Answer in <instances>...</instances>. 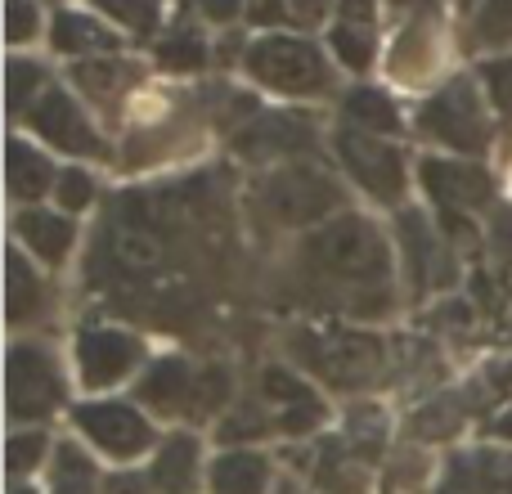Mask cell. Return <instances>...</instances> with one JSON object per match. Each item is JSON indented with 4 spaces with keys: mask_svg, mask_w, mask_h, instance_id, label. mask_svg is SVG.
Segmentation results:
<instances>
[{
    "mask_svg": "<svg viewBox=\"0 0 512 494\" xmlns=\"http://www.w3.org/2000/svg\"><path fill=\"white\" fill-rule=\"evenodd\" d=\"M153 477H144V472H108L104 481V494H153Z\"/></svg>",
    "mask_w": 512,
    "mask_h": 494,
    "instance_id": "f35d334b",
    "label": "cell"
},
{
    "mask_svg": "<svg viewBox=\"0 0 512 494\" xmlns=\"http://www.w3.org/2000/svg\"><path fill=\"white\" fill-rule=\"evenodd\" d=\"M342 203L337 185L315 167H283L274 171L261 185V207L274 216L279 225H301V221H319L324 212Z\"/></svg>",
    "mask_w": 512,
    "mask_h": 494,
    "instance_id": "8992f818",
    "label": "cell"
},
{
    "mask_svg": "<svg viewBox=\"0 0 512 494\" xmlns=\"http://www.w3.org/2000/svg\"><path fill=\"white\" fill-rule=\"evenodd\" d=\"M490 436H499L504 445H512V409H504V414L490 423Z\"/></svg>",
    "mask_w": 512,
    "mask_h": 494,
    "instance_id": "7bdbcfd3",
    "label": "cell"
},
{
    "mask_svg": "<svg viewBox=\"0 0 512 494\" xmlns=\"http://www.w3.org/2000/svg\"><path fill=\"white\" fill-rule=\"evenodd\" d=\"M369 486V472H364L360 454L346 441H324L315 454V490L319 494H364Z\"/></svg>",
    "mask_w": 512,
    "mask_h": 494,
    "instance_id": "ac0fdd59",
    "label": "cell"
},
{
    "mask_svg": "<svg viewBox=\"0 0 512 494\" xmlns=\"http://www.w3.org/2000/svg\"><path fill=\"white\" fill-rule=\"evenodd\" d=\"M50 494H104V481H99L86 450H77V445H59V450H54Z\"/></svg>",
    "mask_w": 512,
    "mask_h": 494,
    "instance_id": "603a6c76",
    "label": "cell"
},
{
    "mask_svg": "<svg viewBox=\"0 0 512 494\" xmlns=\"http://www.w3.org/2000/svg\"><path fill=\"white\" fill-rule=\"evenodd\" d=\"M337 158L355 176V185L369 189L378 203L396 207L405 194V153L387 140H373L364 131H342L337 135Z\"/></svg>",
    "mask_w": 512,
    "mask_h": 494,
    "instance_id": "52a82bcc",
    "label": "cell"
},
{
    "mask_svg": "<svg viewBox=\"0 0 512 494\" xmlns=\"http://www.w3.org/2000/svg\"><path fill=\"white\" fill-rule=\"evenodd\" d=\"M45 450H50V436L45 432H14L9 436V472H14V481H23L27 472H36V463L45 459Z\"/></svg>",
    "mask_w": 512,
    "mask_h": 494,
    "instance_id": "83f0119b",
    "label": "cell"
},
{
    "mask_svg": "<svg viewBox=\"0 0 512 494\" xmlns=\"http://www.w3.org/2000/svg\"><path fill=\"white\" fill-rule=\"evenodd\" d=\"M301 256H306V265L315 274H324L333 283H351V288L387 283V270H391L387 239L364 216H342V221L319 225L306 239V247H301Z\"/></svg>",
    "mask_w": 512,
    "mask_h": 494,
    "instance_id": "6da1fadb",
    "label": "cell"
},
{
    "mask_svg": "<svg viewBox=\"0 0 512 494\" xmlns=\"http://www.w3.org/2000/svg\"><path fill=\"white\" fill-rule=\"evenodd\" d=\"M248 72L279 95H328L333 90L324 54L297 36H261L248 50Z\"/></svg>",
    "mask_w": 512,
    "mask_h": 494,
    "instance_id": "7a4b0ae2",
    "label": "cell"
},
{
    "mask_svg": "<svg viewBox=\"0 0 512 494\" xmlns=\"http://www.w3.org/2000/svg\"><path fill=\"white\" fill-rule=\"evenodd\" d=\"M261 432H270V418L256 409H239L230 423H221V441H256Z\"/></svg>",
    "mask_w": 512,
    "mask_h": 494,
    "instance_id": "8d00e7d4",
    "label": "cell"
},
{
    "mask_svg": "<svg viewBox=\"0 0 512 494\" xmlns=\"http://www.w3.org/2000/svg\"><path fill=\"white\" fill-rule=\"evenodd\" d=\"M203 9L216 18V23H230V18L239 14V0H203Z\"/></svg>",
    "mask_w": 512,
    "mask_h": 494,
    "instance_id": "b9f144b4",
    "label": "cell"
},
{
    "mask_svg": "<svg viewBox=\"0 0 512 494\" xmlns=\"http://www.w3.org/2000/svg\"><path fill=\"white\" fill-rule=\"evenodd\" d=\"M198 472H203V454H198V441L189 432H176L167 436V441L158 445V454H153V486L162 494H189L198 486Z\"/></svg>",
    "mask_w": 512,
    "mask_h": 494,
    "instance_id": "9a60e30c",
    "label": "cell"
},
{
    "mask_svg": "<svg viewBox=\"0 0 512 494\" xmlns=\"http://www.w3.org/2000/svg\"><path fill=\"white\" fill-rule=\"evenodd\" d=\"M418 126L463 153H481L490 144V126H486V113H481V99L472 90V81H450L445 90H436L423 104V113H418Z\"/></svg>",
    "mask_w": 512,
    "mask_h": 494,
    "instance_id": "5b68a950",
    "label": "cell"
},
{
    "mask_svg": "<svg viewBox=\"0 0 512 494\" xmlns=\"http://www.w3.org/2000/svg\"><path fill=\"white\" fill-rule=\"evenodd\" d=\"M9 23H5V36H9V45H23L27 36H36V0H9Z\"/></svg>",
    "mask_w": 512,
    "mask_h": 494,
    "instance_id": "e575fe53",
    "label": "cell"
},
{
    "mask_svg": "<svg viewBox=\"0 0 512 494\" xmlns=\"http://www.w3.org/2000/svg\"><path fill=\"white\" fill-rule=\"evenodd\" d=\"M346 445H351L355 454H378L382 445V414L378 409H355L351 414V432H346Z\"/></svg>",
    "mask_w": 512,
    "mask_h": 494,
    "instance_id": "4dcf8cb0",
    "label": "cell"
},
{
    "mask_svg": "<svg viewBox=\"0 0 512 494\" xmlns=\"http://www.w3.org/2000/svg\"><path fill=\"white\" fill-rule=\"evenodd\" d=\"M54 194H59L63 212H86L90 198H95V185H90L86 171H63L59 185H54Z\"/></svg>",
    "mask_w": 512,
    "mask_h": 494,
    "instance_id": "836d02e7",
    "label": "cell"
},
{
    "mask_svg": "<svg viewBox=\"0 0 512 494\" xmlns=\"http://www.w3.org/2000/svg\"><path fill=\"white\" fill-rule=\"evenodd\" d=\"M297 351L315 373H324L333 387H360L382 369V346L378 337L364 333H324V337H301Z\"/></svg>",
    "mask_w": 512,
    "mask_h": 494,
    "instance_id": "ba28073f",
    "label": "cell"
},
{
    "mask_svg": "<svg viewBox=\"0 0 512 494\" xmlns=\"http://www.w3.org/2000/svg\"><path fill=\"white\" fill-rule=\"evenodd\" d=\"M212 494H265L270 490V459L256 450H225L207 468Z\"/></svg>",
    "mask_w": 512,
    "mask_h": 494,
    "instance_id": "2e32d148",
    "label": "cell"
},
{
    "mask_svg": "<svg viewBox=\"0 0 512 494\" xmlns=\"http://www.w3.org/2000/svg\"><path fill=\"white\" fill-rule=\"evenodd\" d=\"M477 41L481 45H508L512 41V0H486V5H481Z\"/></svg>",
    "mask_w": 512,
    "mask_h": 494,
    "instance_id": "f546056e",
    "label": "cell"
},
{
    "mask_svg": "<svg viewBox=\"0 0 512 494\" xmlns=\"http://www.w3.org/2000/svg\"><path fill=\"white\" fill-rule=\"evenodd\" d=\"M423 189L441 203V212H477L495 198V180L477 162H450L427 158L423 162Z\"/></svg>",
    "mask_w": 512,
    "mask_h": 494,
    "instance_id": "8fae6325",
    "label": "cell"
},
{
    "mask_svg": "<svg viewBox=\"0 0 512 494\" xmlns=\"http://www.w3.org/2000/svg\"><path fill=\"white\" fill-rule=\"evenodd\" d=\"M36 86H45V72L36 63H23V59L9 63V108L14 113H23V104L36 95Z\"/></svg>",
    "mask_w": 512,
    "mask_h": 494,
    "instance_id": "1f68e13d",
    "label": "cell"
},
{
    "mask_svg": "<svg viewBox=\"0 0 512 494\" xmlns=\"http://www.w3.org/2000/svg\"><path fill=\"white\" fill-rule=\"evenodd\" d=\"M72 423L81 427V436H86L99 454H108V459H117V463L140 459V454L153 450V441H158L153 423L135 405H126V400H86V405L72 409Z\"/></svg>",
    "mask_w": 512,
    "mask_h": 494,
    "instance_id": "3957f363",
    "label": "cell"
},
{
    "mask_svg": "<svg viewBox=\"0 0 512 494\" xmlns=\"http://www.w3.org/2000/svg\"><path fill=\"white\" fill-rule=\"evenodd\" d=\"M27 122H32L36 135H45L54 149L72 153V158H104L108 153L104 140L95 135V126L86 122V113L72 104L68 90H45V95L32 104Z\"/></svg>",
    "mask_w": 512,
    "mask_h": 494,
    "instance_id": "30bf717a",
    "label": "cell"
},
{
    "mask_svg": "<svg viewBox=\"0 0 512 494\" xmlns=\"http://www.w3.org/2000/svg\"><path fill=\"white\" fill-rule=\"evenodd\" d=\"M63 405V373L45 346L18 342L9 351V418L14 423H36L50 418Z\"/></svg>",
    "mask_w": 512,
    "mask_h": 494,
    "instance_id": "277c9868",
    "label": "cell"
},
{
    "mask_svg": "<svg viewBox=\"0 0 512 494\" xmlns=\"http://www.w3.org/2000/svg\"><path fill=\"white\" fill-rule=\"evenodd\" d=\"M140 400L162 418H180L198 409V369L180 355L158 360L149 373L140 378Z\"/></svg>",
    "mask_w": 512,
    "mask_h": 494,
    "instance_id": "4fadbf2b",
    "label": "cell"
},
{
    "mask_svg": "<svg viewBox=\"0 0 512 494\" xmlns=\"http://www.w3.org/2000/svg\"><path fill=\"white\" fill-rule=\"evenodd\" d=\"M274 14H279V0H252V18H256V23H274Z\"/></svg>",
    "mask_w": 512,
    "mask_h": 494,
    "instance_id": "ee69618b",
    "label": "cell"
},
{
    "mask_svg": "<svg viewBox=\"0 0 512 494\" xmlns=\"http://www.w3.org/2000/svg\"><path fill=\"white\" fill-rule=\"evenodd\" d=\"M400 243H405L418 292L445 288L454 279V256L445 252V243L436 239V230H427V221L418 212H400Z\"/></svg>",
    "mask_w": 512,
    "mask_h": 494,
    "instance_id": "5bb4252c",
    "label": "cell"
},
{
    "mask_svg": "<svg viewBox=\"0 0 512 494\" xmlns=\"http://www.w3.org/2000/svg\"><path fill=\"white\" fill-rule=\"evenodd\" d=\"M113 45H117V36L99 18L72 14V9L54 14V50L59 54H95V50H113Z\"/></svg>",
    "mask_w": 512,
    "mask_h": 494,
    "instance_id": "7402d4cb",
    "label": "cell"
},
{
    "mask_svg": "<svg viewBox=\"0 0 512 494\" xmlns=\"http://www.w3.org/2000/svg\"><path fill=\"white\" fill-rule=\"evenodd\" d=\"M310 122L306 117H261L248 135H239V153L252 158H283V153L310 149Z\"/></svg>",
    "mask_w": 512,
    "mask_h": 494,
    "instance_id": "e0dca14e",
    "label": "cell"
},
{
    "mask_svg": "<svg viewBox=\"0 0 512 494\" xmlns=\"http://www.w3.org/2000/svg\"><path fill=\"white\" fill-rule=\"evenodd\" d=\"M104 247H108V256H113V265H122V270H149L162 256V243L153 239L149 230H140V225H117L113 239Z\"/></svg>",
    "mask_w": 512,
    "mask_h": 494,
    "instance_id": "cb8c5ba5",
    "label": "cell"
},
{
    "mask_svg": "<svg viewBox=\"0 0 512 494\" xmlns=\"http://www.w3.org/2000/svg\"><path fill=\"white\" fill-rule=\"evenodd\" d=\"M113 77H117V63H86V68H77V81L81 86H90V95L95 99H108L113 95Z\"/></svg>",
    "mask_w": 512,
    "mask_h": 494,
    "instance_id": "74e56055",
    "label": "cell"
},
{
    "mask_svg": "<svg viewBox=\"0 0 512 494\" xmlns=\"http://www.w3.org/2000/svg\"><path fill=\"white\" fill-rule=\"evenodd\" d=\"M144 360V342L135 333L122 328H86L77 337V364H81V382L95 391L117 387L122 378H131Z\"/></svg>",
    "mask_w": 512,
    "mask_h": 494,
    "instance_id": "9c48e42d",
    "label": "cell"
},
{
    "mask_svg": "<svg viewBox=\"0 0 512 494\" xmlns=\"http://www.w3.org/2000/svg\"><path fill=\"white\" fill-rule=\"evenodd\" d=\"M495 252H499V265H504V274L512 283V212L495 216Z\"/></svg>",
    "mask_w": 512,
    "mask_h": 494,
    "instance_id": "ab89813d",
    "label": "cell"
},
{
    "mask_svg": "<svg viewBox=\"0 0 512 494\" xmlns=\"http://www.w3.org/2000/svg\"><path fill=\"white\" fill-rule=\"evenodd\" d=\"M158 63L162 68H171V72H198L207 63V45H203V36L198 32H171L167 41L158 45Z\"/></svg>",
    "mask_w": 512,
    "mask_h": 494,
    "instance_id": "484cf974",
    "label": "cell"
},
{
    "mask_svg": "<svg viewBox=\"0 0 512 494\" xmlns=\"http://www.w3.org/2000/svg\"><path fill=\"white\" fill-rule=\"evenodd\" d=\"M454 427H459V414H454L450 400H432V405L414 418V432L427 436V441H441V436H450Z\"/></svg>",
    "mask_w": 512,
    "mask_h": 494,
    "instance_id": "d6a6232c",
    "label": "cell"
},
{
    "mask_svg": "<svg viewBox=\"0 0 512 494\" xmlns=\"http://www.w3.org/2000/svg\"><path fill=\"white\" fill-rule=\"evenodd\" d=\"M41 301H45L41 279H36V270H27V261L14 252L9 256V319L23 324L32 310H41Z\"/></svg>",
    "mask_w": 512,
    "mask_h": 494,
    "instance_id": "d4e9b609",
    "label": "cell"
},
{
    "mask_svg": "<svg viewBox=\"0 0 512 494\" xmlns=\"http://www.w3.org/2000/svg\"><path fill=\"white\" fill-rule=\"evenodd\" d=\"M9 194L18 198V203H36V198H45V189L59 185V176H54V167L41 158L36 149H27L23 140L9 144Z\"/></svg>",
    "mask_w": 512,
    "mask_h": 494,
    "instance_id": "ffe728a7",
    "label": "cell"
},
{
    "mask_svg": "<svg viewBox=\"0 0 512 494\" xmlns=\"http://www.w3.org/2000/svg\"><path fill=\"white\" fill-rule=\"evenodd\" d=\"M342 18H346V23H355V27L369 23V18H373V0H342Z\"/></svg>",
    "mask_w": 512,
    "mask_h": 494,
    "instance_id": "60d3db41",
    "label": "cell"
},
{
    "mask_svg": "<svg viewBox=\"0 0 512 494\" xmlns=\"http://www.w3.org/2000/svg\"><path fill=\"white\" fill-rule=\"evenodd\" d=\"M481 77H486V86H490V99H495V104L512 117V59L486 63V68H481Z\"/></svg>",
    "mask_w": 512,
    "mask_h": 494,
    "instance_id": "d590c367",
    "label": "cell"
},
{
    "mask_svg": "<svg viewBox=\"0 0 512 494\" xmlns=\"http://www.w3.org/2000/svg\"><path fill=\"white\" fill-rule=\"evenodd\" d=\"M9 494H36L32 486H23V481H14V486H9Z\"/></svg>",
    "mask_w": 512,
    "mask_h": 494,
    "instance_id": "f6af8a7d",
    "label": "cell"
},
{
    "mask_svg": "<svg viewBox=\"0 0 512 494\" xmlns=\"http://www.w3.org/2000/svg\"><path fill=\"white\" fill-rule=\"evenodd\" d=\"M14 230H18V239H23L27 247H32L41 261H63L68 256V247H72V221L68 216H54V212H23L14 221Z\"/></svg>",
    "mask_w": 512,
    "mask_h": 494,
    "instance_id": "d6986e66",
    "label": "cell"
},
{
    "mask_svg": "<svg viewBox=\"0 0 512 494\" xmlns=\"http://www.w3.org/2000/svg\"><path fill=\"white\" fill-rule=\"evenodd\" d=\"M261 391H265V400H270L274 409H279V432H288V436H310L319 423H324V400L315 396V387H310L306 378H297V373H288V369H265V378H261Z\"/></svg>",
    "mask_w": 512,
    "mask_h": 494,
    "instance_id": "7c38bea8",
    "label": "cell"
},
{
    "mask_svg": "<svg viewBox=\"0 0 512 494\" xmlns=\"http://www.w3.org/2000/svg\"><path fill=\"white\" fill-rule=\"evenodd\" d=\"M95 5L140 36L153 32V27H158V14H162V0H95Z\"/></svg>",
    "mask_w": 512,
    "mask_h": 494,
    "instance_id": "4316f807",
    "label": "cell"
},
{
    "mask_svg": "<svg viewBox=\"0 0 512 494\" xmlns=\"http://www.w3.org/2000/svg\"><path fill=\"white\" fill-rule=\"evenodd\" d=\"M328 41H333L337 59H342L346 68L360 72V68H369V63H373V36H369V32H360L355 23H342L333 36H328Z\"/></svg>",
    "mask_w": 512,
    "mask_h": 494,
    "instance_id": "f1b7e54d",
    "label": "cell"
},
{
    "mask_svg": "<svg viewBox=\"0 0 512 494\" xmlns=\"http://www.w3.org/2000/svg\"><path fill=\"white\" fill-rule=\"evenodd\" d=\"M342 117L355 126V131H364V135H391V131H400L396 104H391V99L382 95L378 86L351 90V95H346V104H342Z\"/></svg>",
    "mask_w": 512,
    "mask_h": 494,
    "instance_id": "44dd1931",
    "label": "cell"
}]
</instances>
